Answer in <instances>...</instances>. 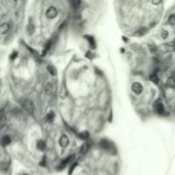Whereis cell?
<instances>
[{
	"mask_svg": "<svg viewBox=\"0 0 175 175\" xmlns=\"http://www.w3.org/2000/svg\"><path fill=\"white\" fill-rule=\"evenodd\" d=\"M155 109H156V111L159 114H163L165 112L164 106H163L162 103H161L160 100L156 102V104H155Z\"/></svg>",
	"mask_w": 175,
	"mask_h": 175,
	"instance_id": "cell-2",
	"label": "cell"
},
{
	"mask_svg": "<svg viewBox=\"0 0 175 175\" xmlns=\"http://www.w3.org/2000/svg\"><path fill=\"white\" fill-rule=\"evenodd\" d=\"M24 175H25V174H24Z\"/></svg>",
	"mask_w": 175,
	"mask_h": 175,
	"instance_id": "cell-25",
	"label": "cell"
},
{
	"mask_svg": "<svg viewBox=\"0 0 175 175\" xmlns=\"http://www.w3.org/2000/svg\"><path fill=\"white\" fill-rule=\"evenodd\" d=\"M54 113L53 112H50L48 114H47V116H46V120H47V121L48 122H52L53 121V119H54Z\"/></svg>",
	"mask_w": 175,
	"mask_h": 175,
	"instance_id": "cell-15",
	"label": "cell"
},
{
	"mask_svg": "<svg viewBox=\"0 0 175 175\" xmlns=\"http://www.w3.org/2000/svg\"><path fill=\"white\" fill-rule=\"evenodd\" d=\"M167 85L169 86L170 87H172V88H174L175 87V79L174 78H169L167 80Z\"/></svg>",
	"mask_w": 175,
	"mask_h": 175,
	"instance_id": "cell-12",
	"label": "cell"
},
{
	"mask_svg": "<svg viewBox=\"0 0 175 175\" xmlns=\"http://www.w3.org/2000/svg\"><path fill=\"white\" fill-rule=\"evenodd\" d=\"M149 79H150V80H151L152 82H154L155 84H158L159 79H158V77H157V75H156V74H152V75H150Z\"/></svg>",
	"mask_w": 175,
	"mask_h": 175,
	"instance_id": "cell-16",
	"label": "cell"
},
{
	"mask_svg": "<svg viewBox=\"0 0 175 175\" xmlns=\"http://www.w3.org/2000/svg\"><path fill=\"white\" fill-rule=\"evenodd\" d=\"M47 70H48V72H49V73H50L52 76L56 75V70H55V68H54L53 67L48 66V67H47Z\"/></svg>",
	"mask_w": 175,
	"mask_h": 175,
	"instance_id": "cell-18",
	"label": "cell"
},
{
	"mask_svg": "<svg viewBox=\"0 0 175 175\" xmlns=\"http://www.w3.org/2000/svg\"><path fill=\"white\" fill-rule=\"evenodd\" d=\"M132 91H134L135 93L137 94H139L142 92V91H143V87L142 86L139 84V83H134L133 85H132Z\"/></svg>",
	"mask_w": 175,
	"mask_h": 175,
	"instance_id": "cell-5",
	"label": "cell"
},
{
	"mask_svg": "<svg viewBox=\"0 0 175 175\" xmlns=\"http://www.w3.org/2000/svg\"><path fill=\"white\" fill-rule=\"evenodd\" d=\"M168 22L172 25H175V15H171L168 17Z\"/></svg>",
	"mask_w": 175,
	"mask_h": 175,
	"instance_id": "cell-17",
	"label": "cell"
},
{
	"mask_svg": "<svg viewBox=\"0 0 175 175\" xmlns=\"http://www.w3.org/2000/svg\"><path fill=\"white\" fill-rule=\"evenodd\" d=\"M72 157H73V156H69V157L66 158V159H65V160H63V161H62V162H61V165H60L59 168H64L65 167H66V166L68 164L69 161L71 160V159H72Z\"/></svg>",
	"mask_w": 175,
	"mask_h": 175,
	"instance_id": "cell-10",
	"label": "cell"
},
{
	"mask_svg": "<svg viewBox=\"0 0 175 175\" xmlns=\"http://www.w3.org/2000/svg\"><path fill=\"white\" fill-rule=\"evenodd\" d=\"M174 44H175V39H174Z\"/></svg>",
	"mask_w": 175,
	"mask_h": 175,
	"instance_id": "cell-24",
	"label": "cell"
},
{
	"mask_svg": "<svg viewBox=\"0 0 175 175\" xmlns=\"http://www.w3.org/2000/svg\"><path fill=\"white\" fill-rule=\"evenodd\" d=\"M4 124H5V116H4V112L2 111V113H1V127L2 128L4 127Z\"/></svg>",
	"mask_w": 175,
	"mask_h": 175,
	"instance_id": "cell-20",
	"label": "cell"
},
{
	"mask_svg": "<svg viewBox=\"0 0 175 175\" xmlns=\"http://www.w3.org/2000/svg\"><path fill=\"white\" fill-rule=\"evenodd\" d=\"M81 138H87L89 137V134H88V132H84V133H82L81 134Z\"/></svg>",
	"mask_w": 175,
	"mask_h": 175,
	"instance_id": "cell-22",
	"label": "cell"
},
{
	"mask_svg": "<svg viewBox=\"0 0 175 175\" xmlns=\"http://www.w3.org/2000/svg\"><path fill=\"white\" fill-rule=\"evenodd\" d=\"M9 28H10L9 24H7V23H3V24H2V25H1V33H2V34H4V33H7Z\"/></svg>",
	"mask_w": 175,
	"mask_h": 175,
	"instance_id": "cell-8",
	"label": "cell"
},
{
	"mask_svg": "<svg viewBox=\"0 0 175 175\" xmlns=\"http://www.w3.org/2000/svg\"><path fill=\"white\" fill-rule=\"evenodd\" d=\"M57 14V10L55 7H51L48 9V10L46 11V15L49 18H54Z\"/></svg>",
	"mask_w": 175,
	"mask_h": 175,
	"instance_id": "cell-3",
	"label": "cell"
},
{
	"mask_svg": "<svg viewBox=\"0 0 175 175\" xmlns=\"http://www.w3.org/2000/svg\"><path fill=\"white\" fill-rule=\"evenodd\" d=\"M88 149H89V144L88 143H84L81 146V148H80V154L85 155L88 151Z\"/></svg>",
	"mask_w": 175,
	"mask_h": 175,
	"instance_id": "cell-9",
	"label": "cell"
},
{
	"mask_svg": "<svg viewBox=\"0 0 175 175\" xmlns=\"http://www.w3.org/2000/svg\"><path fill=\"white\" fill-rule=\"evenodd\" d=\"M88 40H89V43L90 44H91V46L92 47V48L94 49L96 46V44H95V41H94V39L92 37H88Z\"/></svg>",
	"mask_w": 175,
	"mask_h": 175,
	"instance_id": "cell-19",
	"label": "cell"
},
{
	"mask_svg": "<svg viewBox=\"0 0 175 175\" xmlns=\"http://www.w3.org/2000/svg\"><path fill=\"white\" fill-rule=\"evenodd\" d=\"M38 149H40V150H44V149H45V147H46V145H45V143H44V142H43V141H39L38 142Z\"/></svg>",
	"mask_w": 175,
	"mask_h": 175,
	"instance_id": "cell-14",
	"label": "cell"
},
{
	"mask_svg": "<svg viewBox=\"0 0 175 175\" xmlns=\"http://www.w3.org/2000/svg\"><path fill=\"white\" fill-rule=\"evenodd\" d=\"M15 57H16V53L12 54V56H11V59H13V58H15Z\"/></svg>",
	"mask_w": 175,
	"mask_h": 175,
	"instance_id": "cell-23",
	"label": "cell"
},
{
	"mask_svg": "<svg viewBox=\"0 0 175 175\" xmlns=\"http://www.w3.org/2000/svg\"><path fill=\"white\" fill-rule=\"evenodd\" d=\"M22 105H23L24 109H25L29 114H33V112H34V107H33V103L31 102L30 100H28V99L24 100L23 102H22Z\"/></svg>",
	"mask_w": 175,
	"mask_h": 175,
	"instance_id": "cell-1",
	"label": "cell"
},
{
	"mask_svg": "<svg viewBox=\"0 0 175 175\" xmlns=\"http://www.w3.org/2000/svg\"><path fill=\"white\" fill-rule=\"evenodd\" d=\"M71 4L75 10H77V9H79L80 7V5H81V2L80 1H72Z\"/></svg>",
	"mask_w": 175,
	"mask_h": 175,
	"instance_id": "cell-13",
	"label": "cell"
},
{
	"mask_svg": "<svg viewBox=\"0 0 175 175\" xmlns=\"http://www.w3.org/2000/svg\"><path fill=\"white\" fill-rule=\"evenodd\" d=\"M100 145H101V147L103 148V149H106V150H110L111 149V143L109 142V141H107V140H103V141H101V143H100Z\"/></svg>",
	"mask_w": 175,
	"mask_h": 175,
	"instance_id": "cell-6",
	"label": "cell"
},
{
	"mask_svg": "<svg viewBox=\"0 0 175 175\" xmlns=\"http://www.w3.org/2000/svg\"><path fill=\"white\" fill-rule=\"evenodd\" d=\"M76 166H77V163H73V166L70 167V170H69V174H71L72 172H73V170L74 169V167H76Z\"/></svg>",
	"mask_w": 175,
	"mask_h": 175,
	"instance_id": "cell-21",
	"label": "cell"
},
{
	"mask_svg": "<svg viewBox=\"0 0 175 175\" xmlns=\"http://www.w3.org/2000/svg\"><path fill=\"white\" fill-rule=\"evenodd\" d=\"M45 94L48 96H51V94L53 93V90H54V86L53 84L51 82H48L45 86Z\"/></svg>",
	"mask_w": 175,
	"mask_h": 175,
	"instance_id": "cell-4",
	"label": "cell"
},
{
	"mask_svg": "<svg viewBox=\"0 0 175 175\" xmlns=\"http://www.w3.org/2000/svg\"><path fill=\"white\" fill-rule=\"evenodd\" d=\"M68 143H69V140H68V137L66 135H62L61 139H60V144H61L62 147H66L67 145L68 144Z\"/></svg>",
	"mask_w": 175,
	"mask_h": 175,
	"instance_id": "cell-7",
	"label": "cell"
},
{
	"mask_svg": "<svg viewBox=\"0 0 175 175\" xmlns=\"http://www.w3.org/2000/svg\"><path fill=\"white\" fill-rule=\"evenodd\" d=\"M10 143V138L9 136H4L3 138V139H2V143H3L4 146H5V145H8L9 143Z\"/></svg>",
	"mask_w": 175,
	"mask_h": 175,
	"instance_id": "cell-11",
	"label": "cell"
}]
</instances>
